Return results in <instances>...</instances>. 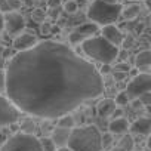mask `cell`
Here are the masks:
<instances>
[{"label": "cell", "instance_id": "obj_1", "mask_svg": "<svg viewBox=\"0 0 151 151\" xmlns=\"http://www.w3.org/2000/svg\"><path fill=\"white\" fill-rule=\"evenodd\" d=\"M102 76L70 46L45 40L14 55L6 67V93L17 108L40 119L70 114L104 93Z\"/></svg>", "mask_w": 151, "mask_h": 151}, {"label": "cell", "instance_id": "obj_2", "mask_svg": "<svg viewBox=\"0 0 151 151\" xmlns=\"http://www.w3.org/2000/svg\"><path fill=\"white\" fill-rule=\"evenodd\" d=\"M67 147L71 151H101L102 135L93 124L76 127L71 130Z\"/></svg>", "mask_w": 151, "mask_h": 151}, {"label": "cell", "instance_id": "obj_3", "mask_svg": "<svg viewBox=\"0 0 151 151\" xmlns=\"http://www.w3.org/2000/svg\"><path fill=\"white\" fill-rule=\"evenodd\" d=\"M82 49L86 56L92 58L96 62H101L102 65L108 64L111 65L119 58V47L113 46L110 42H107L102 36H95L85 43H82Z\"/></svg>", "mask_w": 151, "mask_h": 151}, {"label": "cell", "instance_id": "obj_4", "mask_svg": "<svg viewBox=\"0 0 151 151\" xmlns=\"http://www.w3.org/2000/svg\"><path fill=\"white\" fill-rule=\"evenodd\" d=\"M123 12L122 5H108L102 0H93L88 8V18L96 25H111L114 24Z\"/></svg>", "mask_w": 151, "mask_h": 151}, {"label": "cell", "instance_id": "obj_5", "mask_svg": "<svg viewBox=\"0 0 151 151\" xmlns=\"http://www.w3.org/2000/svg\"><path fill=\"white\" fill-rule=\"evenodd\" d=\"M0 151H43L40 139L30 133H17L11 136L0 148Z\"/></svg>", "mask_w": 151, "mask_h": 151}, {"label": "cell", "instance_id": "obj_6", "mask_svg": "<svg viewBox=\"0 0 151 151\" xmlns=\"http://www.w3.org/2000/svg\"><path fill=\"white\" fill-rule=\"evenodd\" d=\"M147 92H151V74H147V73L136 74L126 88V93L130 101L138 99L141 95Z\"/></svg>", "mask_w": 151, "mask_h": 151}, {"label": "cell", "instance_id": "obj_7", "mask_svg": "<svg viewBox=\"0 0 151 151\" xmlns=\"http://www.w3.org/2000/svg\"><path fill=\"white\" fill-rule=\"evenodd\" d=\"M21 111L6 96L0 95V126H9L18 122Z\"/></svg>", "mask_w": 151, "mask_h": 151}, {"label": "cell", "instance_id": "obj_8", "mask_svg": "<svg viewBox=\"0 0 151 151\" xmlns=\"http://www.w3.org/2000/svg\"><path fill=\"white\" fill-rule=\"evenodd\" d=\"M99 31V25L93 24V22H86L82 24L76 28L71 34H70V43L73 45H79V43H85L86 40L95 37Z\"/></svg>", "mask_w": 151, "mask_h": 151}, {"label": "cell", "instance_id": "obj_9", "mask_svg": "<svg viewBox=\"0 0 151 151\" xmlns=\"http://www.w3.org/2000/svg\"><path fill=\"white\" fill-rule=\"evenodd\" d=\"M3 17H5V30L9 34L15 36V34H19L24 30L25 21H24V17L21 14L14 11V12H6Z\"/></svg>", "mask_w": 151, "mask_h": 151}, {"label": "cell", "instance_id": "obj_10", "mask_svg": "<svg viewBox=\"0 0 151 151\" xmlns=\"http://www.w3.org/2000/svg\"><path fill=\"white\" fill-rule=\"evenodd\" d=\"M101 36H102L107 42H110L113 46H117V47L122 46L123 42H124V36H123V33H122L120 28H117L114 24L102 27V28H101Z\"/></svg>", "mask_w": 151, "mask_h": 151}, {"label": "cell", "instance_id": "obj_11", "mask_svg": "<svg viewBox=\"0 0 151 151\" xmlns=\"http://www.w3.org/2000/svg\"><path fill=\"white\" fill-rule=\"evenodd\" d=\"M37 39L36 36L30 34V33H24V34H19L15 40H14V47L18 50V52H24V50H28L31 47H34L37 45Z\"/></svg>", "mask_w": 151, "mask_h": 151}, {"label": "cell", "instance_id": "obj_12", "mask_svg": "<svg viewBox=\"0 0 151 151\" xmlns=\"http://www.w3.org/2000/svg\"><path fill=\"white\" fill-rule=\"evenodd\" d=\"M70 135H71V129H65V127H55L53 132H52V136L50 139L55 142V145L58 148H64L68 145V139H70Z\"/></svg>", "mask_w": 151, "mask_h": 151}, {"label": "cell", "instance_id": "obj_13", "mask_svg": "<svg viewBox=\"0 0 151 151\" xmlns=\"http://www.w3.org/2000/svg\"><path fill=\"white\" fill-rule=\"evenodd\" d=\"M130 130L136 135H151V119L141 117L130 124Z\"/></svg>", "mask_w": 151, "mask_h": 151}, {"label": "cell", "instance_id": "obj_14", "mask_svg": "<svg viewBox=\"0 0 151 151\" xmlns=\"http://www.w3.org/2000/svg\"><path fill=\"white\" fill-rule=\"evenodd\" d=\"M116 101L114 99H110V98H105V99H101L96 105V113L99 117H108L114 113L116 110Z\"/></svg>", "mask_w": 151, "mask_h": 151}, {"label": "cell", "instance_id": "obj_15", "mask_svg": "<svg viewBox=\"0 0 151 151\" xmlns=\"http://www.w3.org/2000/svg\"><path fill=\"white\" fill-rule=\"evenodd\" d=\"M129 123L126 119H113L108 124V129H110V133L111 135H124L129 129Z\"/></svg>", "mask_w": 151, "mask_h": 151}, {"label": "cell", "instance_id": "obj_16", "mask_svg": "<svg viewBox=\"0 0 151 151\" xmlns=\"http://www.w3.org/2000/svg\"><path fill=\"white\" fill-rule=\"evenodd\" d=\"M135 65L138 68L151 67V50H142L135 56Z\"/></svg>", "mask_w": 151, "mask_h": 151}, {"label": "cell", "instance_id": "obj_17", "mask_svg": "<svg viewBox=\"0 0 151 151\" xmlns=\"http://www.w3.org/2000/svg\"><path fill=\"white\" fill-rule=\"evenodd\" d=\"M119 148H122L123 151H133L135 148V141L132 138V135H123L120 142H119Z\"/></svg>", "mask_w": 151, "mask_h": 151}, {"label": "cell", "instance_id": "obj_18", "mask_svg": "<svg viewBox=\"0 0 151 151\" xmlns=\"http://www.w3.org/2000/svg\"><path fill=\"white\" fill-rule=\"evenodd\" d=\"M122 15H123L124 19L132 21V19H135V18L139 15V6H138V5H130V6H127L126 9H123Z\"/></svg>", "mask_w": 151, "mask_h": 151}, {"label": "cell", "instance_id": "obj_19", "mask_svg": "<svg viewBox=\"0 0 151 151\" xmlns=\"http://www.w3.org/2000/svg\"><path fill=\"white\" fill-rule=\"evenodd\" d=\"M58 126H59V127H65V129H71V130H73L74 126H76L74 117L70 116V114H65V116L59 117V119H58Z\"/></svg>", "mask_w": 151, "mask_h": 151}, {"label": "cell", "instance_id": "obj_20", "mask_svg": "<svg viewBox=\"0 0 151 151\" xmlns=\"http://www.w3.org/2000/svg\"><path fill=\"white\" fill-rule=\"evenodd\" d=\"M40 142H42L43 151H56V145H55V142L50 138H43Z\"/></svg>", "mask_w": 151, "mask_h": 151}, {"label": "cell", "instance_id": "obj_21", "mask_svg": "<svg viewBox=\"0 0 151 151\" xmlns=\"http://www.w3.org/2000/svg\"><path fill=\"white\" fill-rule=\"evenodd\" d=\"M77 9H79V5H77V2H74V0H68V2L64 5V11L68 12V14L77 12Z\"/></svg>", "mask_w": 151, "mask_h": 151}, {"label": "cell", "instance_id": "obj_22", "mask_svg": "<svg viewBox=\"0 0 151 151\" xmlns=\"http://www.w3.org/2000/svg\"><path fill=\"white\" fill-rule=\"evenodd\" d=\"M129 101H130V99H129V96H127L126 91L120 92V93L116 96V104H117V105H126Z\"/></svg>", "mask_w": 151, "mask_h": 151}, {"label": "cell", "instance_id": "obj_23", "mask_svg": "<svg viewBox=\"0 0 151 151\" xmlns=\"http://www.w3.org/2000/svg\"><path fill=\"white\" fill-rule=\"evenodd\" d=\"M0 93H6V71H0Z\"/></svg>", "mask_w": 151, "mask_h": 151}, {"label": "cell", "instance_id": "obj_24", "mask_svg": "<svg viewBox=\"0 0 151 151\" xmlns=\"http://www.w3.org/2000/svg\"><path fill=\"white\" fill-rule=\"evenodd\" d=\"M6 5H8V11L14 12V9H18L21 6V2L19 0H6Z\"/></svg>", "mask_w": 151, "mask_h": 151}, {"label": "cell", "instance_id": "obj_25", "mask_svg": "<svg viewBox=\"0 0 151 151\" xmlns=\"http://www.w3.org/2000/svg\"><path fill=\"white\" fill-rule=\"evenodd\" d=\"M129 70H130V65L127 62L116 64V68H114V71H122V73H129Z\"/></svg>", "mask_w": 151, "mask_h": 151}, {"label": "cell", "instance_id": "obj_26", "mask_svg": "<svg viewBox=\"0 0 151 151\" xmlns=\"http://www.w3.org/2000/svg\"><path fill=\"white\" fill-rule=\"evenodd\" d=\"M138 99H139V102H141L142 105H150V104H151V92H147V93L141 95Z\"/></svg>", "mask_w": 151, "mask_h": 151}, {"label": "cell", "instance_id": "obj_27", "mask_svg": "<svg viewBox=\"0 0 151 151\" xmlns=\"http://www.w3.org/2000/svg\"><path fill=\"white\" fill-rule=\"evenodd\" d=\"M111 142H113V135L111 133H104L102 135V147L105 148V147L111 145Z\"/></svg>", "mask_w": 151, "mask_h": 151}, {"label": "cell", "instance_id": "obj_28", "mask_svg": "<svg viewBox=\"0 0 151 151\" xmlns=\"http://www.w3.org/2000/svg\"><path fill=\"white\" fill-rule=\"evenodd\" d=\"M114 80H123V79H126V76H127V73H122V71H114Z\"/></svg>", "mask_w": 151, "mask_h": 151}, {"label": "cell", "instance_id": "obj_29", "mask_svg": "<svg viewBox=\"0 0 151 151\" xmlns=\"http://www.w3.org/2000/svg\"><path fill=\"white\" fill-rule=\"evenodd\" d=\"M61 2H62V0H47V6L55 9V8H58L61 5Z\"/></svg>", "mask_w": 151, "mask_h": 151}, {"label": "cell", "instance_id": "obj_30", "mask_svg": "<svg viewBox=\"0 0 151 151\" xmlns=\"http://www.w3.org/2000/svg\"><path fill=\"white\" fill-rule=\"evenodd\" d=\"M111 116H113L114 119H122V116H123V110H122V108H116L114 113H113Z\"/></svg>", "mask_w": 151, "mask_h": 151}, {"label": "cell", "instance_id": "obj_31", "mask_svg": "<svg viewBox=\"0 0 151 151\" xmlns=\"http://www.w3.org/2000/svg\"><path fill=\"white\" fill-rule=\"evenodd\" d=\"M110 71H111V67H110L108 64H105V65L101 67V71H99V73H101V76H102V74H108Z\"/></svg>", "mask_w": 151, "mask_h": 151}, {"label": "cell", "instance_id": "obj_32", "mask_svg": "<svg viewBox=\"0 0 151 151\" xmlns=\"http://www.w3.org/2000/svg\"><path fill=\"white\" fill-rule=\"evenodd\" d=\"M3 28H5V17H3L2 12H0V34H2Z\"/></svg>", "mask_w": 151, "mask_h": 151}, {"label": "cell", "instance_id": "obj_33", "mask_svg": "<svg viewBox=\"0 0 151 151\" xmlns=\"http://www.w3.org/2000/svg\"><path fill=\"white\" fill-rule=\"evenodd\" d=\"M102 2H105L108 5H120V0H102Z\"/></svg>", "mask_w": 151, "mask_h": 151}, {"label": "cell", "instance_id": "obj_34", "mask_svg": "<svg viewBox=\"0 0 151 151\" xmlns=\"http://www.w3.org/2000/svg\"><path fill=\"white\" fill-rule=\"evenodd\" d=\"M49 28H50L49 24H43V25H42V31H43V33H49Z\"/></svg>", "mask_w": 151, "mask_h": 151}, {"label": "cell", "instance_id": "obj_35", "mask_svg": "<svg viewBox=\"0 0 151 151\" xmlns=\"http://www.w3.org/2000/svg\"><path fill=\"white\" fill-rule=\"evenodd\" d=\"M145 6H147V9L151 12V0H145Z\"/></svg>", "mask_w": 151, "mask_h": 151}, {"label": "cell", "instance_id": "obj_36", "mask_svg": "<svg viewBox=\"0 0 151 151\" xmlns=\"http://www.w3.org/2000/svg\"><path fill=\"white\" fill-rule=\"evenodd\" d=\"M147 145H148V148L151 150V135L148 136V139H147Z\"/></svg>", "mask_w": 151, "mask_h": 151}, {"label": "cell", "instance_id": "obj_37", "mask_svg": "<svg viewBox=\"0 0 151 151\" xmlns=\"http://www.w3.org/2000/svg\"><path fill=\"white\" fill-rule=\"evenodd\" d=\"M58 151H71L68 147H64V148H58Z\"/></svg>", "mask_w": 151, "mask_h": 151}, {"label": "cell", "instance_id": "obj_38", "mask_svg": "<svg viewBox=\"0 0 151 151\" xmlns=\"http://www.w3.org/2000/svg\"><path fill=\"white\" fill-rule=\"evenodd\" d=\"M110 151H123V150L119 148V147H116V148H113V150H110Z\"/></svg>", "mask_w": 151, "mask_h": 151}, {"label": "cell", "instance_id": "obj_39", "mask_svg": "<svg viewBox=\"0 0 151 151\" xmlns=\"http://www.w3.org/2000/svg\"><path fill=\"white\" fill-rule=\"evenodd\" d=\"M133 2H138V0H133Z\"/></svg>", "mask_w": 151, "mask_h": 151}]
</instances>
